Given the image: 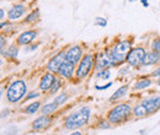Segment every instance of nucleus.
Wrapping results in <instances>:
<instances>
[{"label": "nucleus", "mask_w": 160, "mask_h": 135, "mask_svg": "<svg viewBox=\"0 0 160 135\" xmlns=\"http://www.w3.org/2000/svg\"><path fill=\"white\" fill-rule=\"evenodd\" d=\"M90 116H91V109L89 107H81L67 117V119L64 122V127L68 130L79 129L89 122Z\"/></svg>", "instance_id": "nucleus-1"}, {"label": "nucleus", "mask_w": 160, "mask_h": 135, "mask_svg": "<svg viewBox=\"0 0 160 135\" xmlns=\"http://www.w3.org/2000/svg\"><path fill=\"white\" fill-rule=\"evenodd\" d=\"M133 113V108L128 103H121L113 107L108 114H107V120L111 124H120L129 119L131 114Z\"/></svg>", "instance_id": "nucleus-2"}, {"label": "nucleus", "mask_w": 160, "mask_h": 135, "mask_svg": "<svg viewBox=\"0 0 160 135\" xmlns=\"http://www.w3.org/2000/svg\"><path fill=\"white\" fill-rule=\"evenodd\" d=\"M132 49V41L129 39H123L118 42L116 46L112 47V49H108L106 51L108 57L112 59V61L115 64L121 63L123 60H126L127 58V54L129 53V51Z\"/></svg>", "instance_id": "nucleus-3"}, {"label": "nucleus", "mask_w": 160, "mask_h": 135, "mask_svg": "<svg viewBox=\"0 0 160 135\" xmlns=\"http://www.w3.org/2000/svg\"><path fill=\"white\" fill-rule=\"evenodd\" d=\"M26 94H27L26 82L23 80H16L9 86V89L6 91V97H8L9 102L18 103L19 101H21L23 97L26 96Z\"/></svg>", "instance_id": "nucleus-4"}, {"label": "nucleus", "mask_w": 160, "mask_h": 135, "mask_svg": "<svg viewBox=\"0 0 160 135\" xmlns=\"http://www.w3.org/2000/svg\"><path fill=\"white\" fill-rule=\"evenodd\" d=\"M145 55H147V52L143 47H137V48H133L129 51V53L127 54V58H126V61L128 63L129 66H140L143 65L144 63V59H145Z\"/></svg>", "instance_id": "nucleus-5"}, {"label": "nucleus", "mask_w": 160, "mask_h": 135, "mask_svg": "<svg viewBox=\"0 0 160 135\" xmlns=\"http://www.w3.org/2000/svg\"><path fill=\"white\" fill-rule=\"evenodd\" d=\"M94 61H95V58L92 54H86L84 55L82 59L80 60L79 66L77 69V79H84L85 76L89 75V73L91 71L92 66H94Z\"/></svg>", "instance_id": "nucleus-6"}, {"label": "nucleus", "mask_w": 160, "mask_h": 135, "mask_svg": "<svg viewBox=\"0 0 160 135\" xmlns=\"http://www.w3.org/2000/svg\"><path fill=\"white\" fill-rule=\"evenodd\" d=\"M142 104H143L144 108L147 109L148 114H153V113H155V112L160 108V95L148 97V98L143 99V101H142Z\"/></svg>", "instance_id": "nucleus-7"}, {"label": "nucleus", "mask_w": 160, "mask_h": 135, "mask_svg": "<svg viewBox=\"0 0 160 135\" xmlns=\"http://www.w3.org/2000/svg\"><path fill=\"white\" fill-rule=\"evenodd\" d=\"M64 60H65V53H64V52H59L57 55H54L53 58L48 61V64H47V70H48L49 73H53V74L58 73L60 66H62V64L64 63Z\"/></svg>", "instance_id": "nucleus-8"}, {"label": "nucleus", "mask_w": 160, "mask_h": 135, "mask_svg": "<svg viewBox=\"0 0 160 135\" xmlns=\"http://www.w3.org/2000/svg\"><path fill=\"white\" fill-rule=\"evenodd\" d=\"M82 57V48L79 46H74L70 47L67 52H65V60L73 63V64H78L80 63V59Z\"/></svg>", "instance_id": "nucleus-9"}, {"label": "nucleus", "mask_w": 160, "mask_h": 135, "mask_svg": "<svg viewBox=\"0 0 160 135\" xmlns=\"http://www.w3.org/2000/svg\"><path fill=\"white\" fill-rule=\"evenodd\" d=\"M116 65L112 59L108 57L107 52H103V53H100V55L96 59V64H95V69L96 70H102V69H107L110 66H113Z\"/></svg>", "instance_id": "nucleus-10"}, {"label": "nucleus", "mask_w": 160, "mask_h": 135, "mask_svg": "<svg viewBox=\"0 0 160 135\" xmlns=\"http://www.w3.org/2000/svg\"><path fill=\"white\" fill-rule=\"evenodd\" d=\"M52 123V119L47 116H42L36 118L33 122H32V129L33 130H42V129H46L51 125Z\"/></svg>", "instance_id": "nucleus-11"}, {"label": "nucleus", "mask_w": 160, "mask_h": 135, "mask_svg": "<svg viewBox=\"0 0 160 135\" xmlns=\"http://www.w3.org/2000/svg\"><path fill=\"white\" fill-rule=\"evenodd\" d=\"M74 70H75V64H73V63H70L68 60H64V63L62 64L58 74H60L65 79H72L73 74H74Z\"/></svg>", "instance_id": "nucleus-12"}, {"label": "nucleus", "mask_w": 160, "mask_h": 135, "mask_svg": "<svg viewBox=\"0 0 160 135\" xmlns=\"http://www.w3.org/2000/svg\"><path fill=\"white\" fill-rule=\"evenodd\" d=\"M37 37V32L36 31H26L23 33H21L18 38V43L21 46H27L30 43H32Z\"/></svg>", "instance_id": "nucleus-13"}, {"label": "nucleus", "mask_w": 160, "mask_h": 135, "mask_svg": "<svg viewBox=\"0 0 160 135\" xmlns=\"http://www.w3.org/2000/svg\"><path fill=\"white\" fill-rule=\"evenodd\" d=\"M54 80H56V76H54L53 73H47V74H44L40 81V89L42 91H48V90L51 89V86L53 85Z\"/></svg>", "instance_id": "nucleus-14"}, {"label": "nucleus", "mask_w": 160, "mask_h": 135, "mask_svg": "<svg viewBox=\"0 0 160 135\" xmlns=\"http://www.w3.org/2000/svg\"><path fill=\"white\" fill-rule=\"evenodd\" d=\"M25 11H26V9H25L23 5L16 4V5H14V6L9 10L8 16H9V19L10 20H18V19H20L21 16L25 14Z\"/></svg>", "instance_id": "nucleus-15"}, {"label": "nucleus", "mask_w": 160, "mask_h": 135, "mask_svg": "<svg viewBox=\"0 0 160 135\" xmlns=\"http://www.w3.org/2000/svg\"><path fill=\"white\" fill-rule=\"evenodd\" d=\"M159 63H160V53L152 51V52L147 53L143 65L144 66H149V65H155V64H159Z\"/></svg>", "instance_id": "nucleus-16"}, {"label": "nucleus", "mask_w": 160, "mask_h": 135, "mask_svg": "<svg viewBox=\"0 0 160 135\" xmlns=\"http://www.w3.org/2000/svg\"><path fill=\"white\" fill-rule=\"evenodd\" d=\"M128 90H129V86H128V85L121 86L120 89H117V90L115 91V94L111 96L110 101H117V99H120V98H122V97H124L126 96V94L128 92Z\"/></svg>", "instance_id": "nucleus-17"}, {"label": "nucleus", "mask_w": 160, "mask_h": 135, "mask_svg": "<svg viewBox=\"0 0 160 135\" xmlns=\"http://www.w3.org/2000/svg\"><path fill=\"white\" fill-rule=\"evenodd\" d=\"M153 84L152 79H148V77H142L139 79L136 84H134V90H144L147 87H149L150 85Z\"/></svg>", "instance_id": "nucleus-18"}, {"label": "nucleus", "mask_w": 160, "mask_h": 135, "mask_svg": "<svg viewBox=\"0 0 160 135\" xmlns=\"http://www.w3.org/2000/svg\"><path fill=\"white\" fill-rule=\"evenodd\" d=\"M58 107H59V106L56 103V101H53V102H51V103L44 104V106L41 108V111H42V114H43V116H48V114L53 113Z\"/></svg>", "instance_id": "nucleus-19"}, {"label": "nucleus", "mask_w": 160, "mask_h": 135, "mask_svg": "<svg viewBox=\"0 0 160 135\" xmlns=\"http://www.w3.org/2000/svg\"><path fill=\"white\" fill-rule=\"evenodd\" d=\"M133 114L137 117V118H144V117L149 116L148 112H147V109L144 108V106L142 103L133 108Z\"/></svg>", "instance_id": "nucleus-20"}, {"label": "nucleus", "mask_w": 160, "mask_h": 135, "mask_svg": "<svg viewBox=\"0 0 160 135\" xmlns=\"http://www.w3.org/2000/svg\"><path fill=\"white\" fill-rule=\"evenodd\" d=\"M40 107H41V103L38 101L32 102L31 104H28V106L25 108V113H26V114H35V113L40 109Z\"/></svg>", "instance_id": "nucleus-21"}, {"label": "nucleus", "mask_w": 160, "mask_h": 135, "mask_svg": "<svg viewBox=\"0 0 160 135\" xmlns=\"http://www.w3.org/2000/svg\"><path fill=\"white\" fill-rule=\"evenodd\" d=\"M60 87H62V80H60V79H56L54 82H53V85H52L51 89H49V94H51V95H56V94L59 91Z\"/></svg>", "instance_id": "nucleus-22"}, {"label": "nucleus", "mask_w": 160, "mask_h": 135, "mask_svg": "<svg viewBox=\"0 0 160 135\" xmlns=\"http://www.w3.org/2000/svg\"><path fill=\"white\" fill-rule=\"evenodd\" d=\"M111 76V73H110V69H102L99 70V73L96 74V79H101V80H107Z\"/></svg>", "instance_id": "nucleus-23"}, {"label": "nucleus", "mask_w": 160, "mask_h": 135, "mask_svg": "<svg viewBox=\"0 0 160 135\" xmlns=\"http://www.w3.org/2000/svg\"><path fill=\"white\" fill-rule=\"evenodd\" d=\"M38 16H40V11L38 10H35L32 14H30L26 20H25V22H27V23H30V22H33V21H36V20L38 19Z\"/></svg>", "instance_id": "nucleus-24"}, {"label": "nucleus", "mask_w": 160, "mask_h": 135, "mask_svg": "<svg viewBox=\"0 0 160 135\" xmlns=\"http://www.w3.org/2000/svg\"><path fill=\"white\" fill-rule=\"evenodd\" d=\"M18 54H19V51H18L16 47H10V48L8 49V52L5 53V55H6V57H10V58H16Z\"/></svg>", "instance_id": "nucleus-25"}, {"label": "nucleus", "mask_w": 160, "mask_h": 135, "mask_svg": "<svg viewBox=\"0 0 160 135\" xmlns=\"http://www.w3.org/2000/svg\"><path fill=\"white\" fill-rule=\"evenodd\" d=\"M67 98H68L67 94H65V92H62V94H60L59 96L57 97V98H56L54 101H56V103H57L58 106H62V104H63V103H64V102L67 101Z\"/></svg>", "instance_id": "nucleus-26"}, {"label": "nucleus", "mask_w": 160, "mask_h": 135, "mask_svg": "<svg viewBox=\"0 0 160 135\" xmlns=\"http://www.w3.org/2000/svg\"><path fill=\"white\" fill-rule=\"evenodd\" d=\"M152 49L154 52H158L160 53V38H155L152 43Z\"/></svg>", "instance_id": "nucleus-27"}, {"label": "nucleus", "mask_w": 160, "mask_h": 135, "mask_svg": "<svg viewBox=\"0 0 160 135\" xmlns=\"http://www.w3.org/2000/svg\"><path fill=\"white\" fill-rule=\"evenodd\" d=\"M96 25L101 26V27H105V26H107V21L103 17H96Z\"/></svg>", "instance_id": "nucleus-28"}, {"label": "nucleus", "mask_w": 160, "mask_h": 135, "mask_svg": "<svg viewBox=\"0 0 160 135\" xmlns=\"http://www.w3.org/2000/svg\"><path fill=\"white\" fill-rule=\"evenodd\" d=\"M99 128H100V129H108V128H111V123H110L108 120H107V122H102V123H100Z\"/></svg>", "instance_id": "nucleus-29"}, {"label": "nucleus", "mask_w": 160, "mask_h": 135, "mask_svg": "<svg viewBox=\"0 0 160 135\" xmlns=\"http://www.w3.org/2000/svg\"><path fill=\"white\" fill-rule=\"evenodd\" d=\"M111 86H112V82H107V84L103 85V86H98V85H96L95 89H96V90H106V89H108V87H111Z\"/></svg>", "instance_id": "nucleus-30"}, {"label": "nucleus", "mask_w": 160, "mask_h": 135, "mask_svg": "<svg viewBox=\"0 0 160 135\" xmlns=\"http://www.w3.org/2000/svg\"><path fill=\"white\" fill-rule=\"evenodd\" d=\"M38 96H40L38 92H31V94L27 95V97H26L25 99H31V98H35V97H38Z\"/></svg>", "instance_id": "nucleus-31"}, {"label": "nucleus", "mask_w": 160, "mask_h": 135, "mask_svg": "<svg viewBox=\"0 0 160 135\" xmlns=\"http://www.w3.org/2000/svg\"><path fill=\"white\" fill-rule=\"evenodd\" d=\"M5 38L4 37H1L0 36V52H1V49H4V47H5Z\"/></svg>", "instance_id": "nucleus-32"}, {"label": "nucleus", "mask_w": 160, "mask_h": 135, "mask_svg": "<svg viewBox=\"0 0 160 135\" xmlns=\"http://www.w3.org/2000/svg\"><path fill=\"white\" fill-rule=\"evenodd\" d=\"M140 1H142V4H143V6H144V7H148V6H149L148 0H140Z\"/></svg>", "instance_id": "nucleus-33"}, {"label": "nucleus", "mask_w": 160, "mask_h": 135, "mask_svg": "<svg viewBox=\"0 0 160 135\" xmlns=\"http://www.w3.org/2000/svg\"><path fill=\"white\" fill-rule=\"evenodd\" d=\"M153 76H158V77L160 76V68L159 69H157V70L153 73Z\"/></svg>", "instance_id": "nucleus-34"}, {"label": "nucleus", "mask_w": 160, "mask_h": 135, "mask_svg": "<svg viewBox=\"0 0 160 135\" xmlns=\"http://www.w3.org/2000/svg\"><path fill=\"white\" fill-rule=\"evenodd\" d=\"M35 48H37V44H35V46H32V47H28V48H27V52H28V51H35Z\"/></svg>", "instance_id": "nucleus-35"}, {"label": "nucleus", "mask_w": 160, "mask_h": 135, "mask_svg": "<svg viewBox=\"0 0 160 135\" xmlns=\"http://www.w3.org/2000/svg\"><path fill=\"white\" fill-rule=\"evenodd\" d=\"M4 15H5V12H4V10L2 9H0V20L4 17Z\"/></svg>", "instance_id": "nucleus-36"}, {"label": "nucleus", "mask_w": 160, "mask_h": 135, "mask_svg": "<svg viewBox=\"0 0 160 135\" xmlns=\"http://www.w3.org/2000/svg\"><path fill=\"white\" fill-rule=\"evenodd\" d=\"M6 25H8V23H6V22H2V23H0V30H1V28H2V27H5V26H6Z\"/></svg>", "instance_id": "nucleus-37"}, {"label": "nucleus", "mask_w": 160, "mask_h": 135, "mask_svg": "<svg viewBox=\"0 0 160 135\" xmlns=\"http://www.w3.org/2000/svg\"><path fill=\"white\" fill-rule=\"evenodd\" d=\"M70 135H82V134H81V132H74V133H72Z\"/></svg>", "instance_id": "nucleus-38"}, {"label": "nucleus", "mask_w": 160, "mask_h": 135, "mask_svg": "<svg viewBox=\"0 0 160 135\" xmlns=\"http://www.w3.org/2000/svg\"><path fill=\"white\" fill-rule=\"evenodd\" d=\"M1 95H2V89H0V97H1Z\"/></svg>", "instance_id": "nucleus-39"}, {"label": "nucleus", "mask_w": 160, "mask_h": 135, "mask_svg": "<svg viewBox=\"0 0 160 135\" xmlns=\"http://www.w3.org/2000/svg\"><path fill=\"white\" fill-rule=\"evenodd\" d=\"M158 85L160 86V76H159V79H158Z\"/></svg>", "instance_id": "nucleus-40"}, {"label": "nucleus", "mask_w": 160, "mask_h": 135, "mask_svg": "<svg viewBox=\"0 0 160 135\" xmlns=\"http://www.w3.org/2000/svg\"><path fill=\"white\" fill-rule=\"evenodd\" d=\"M131 2H134V1H138V0H129Z\"/></svg>", "instance_id": "nucleus-41"}, {"label": "nucleus", "mask_w": 160, "mask_h": 135, "mask_svg": "<svg viewBox=\"0 0 160 135\" xmlns=\"http://www.w3.org/2000/svg\"><path fill=\"white\" fill-rule=\"evenodd\" d=\"M1 64H2V61H1V60H0V65H1Z\"/></svg>", "instance_id": "nucleus-42"}]
</instances>
